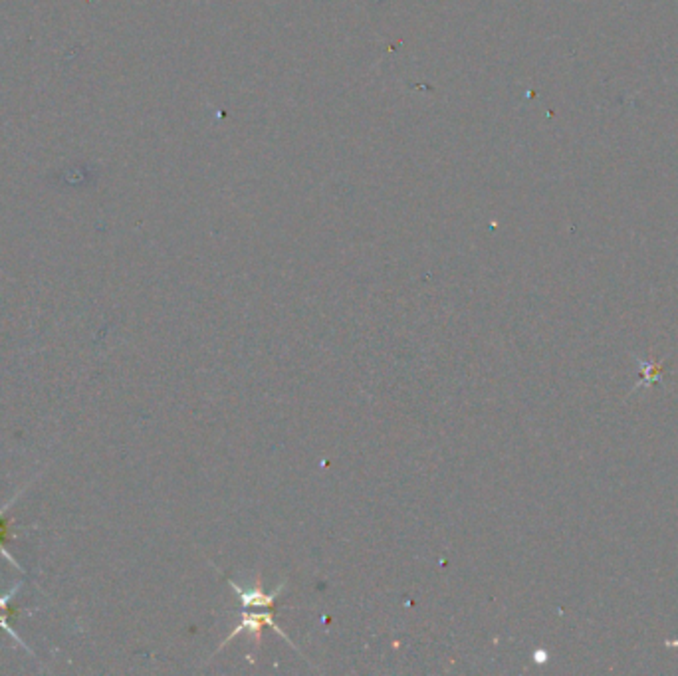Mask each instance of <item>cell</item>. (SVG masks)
<instances>
[{"mask_svg": "<svg viewBox=\"0 0 678 676\" xmlns=\"http://www.w3.org/2000/svg\"><path fill=\"white\" fill-rule=\"evenodd\" d=\"M264 625L270 627L274 632H278V635H280L282 639L288 640V643L292 645V639H290L288 635H286V632H284L280 627H278V623L274 621L272 613H240L238 625L234 627V629L229 632V637H226V639L222 640V645L219 647V651H221V648H224L226 645H229V640H232L234 637L240 635V632H250V635H254L256 639H260V631H262ZM292 647H294V645H292Z\"/></svg>", "mask_w": 678, "mask_h": 676, "instance_id": "6da1fadb", "label": "cell"}, {"mask_svg": "<svg viewBox=\"0 0 678 676\" xmlns=\"http://www.w3.org/2000/svg\"><path fill=\"white\" fill-rule=\"evenodd\" d=\"M229 585L234 589V593L238 595L242 607H270L272 603H276L278 597H280V593L286 589V582H282L280 585H278L274 589V592L264 593V589H262V583H260V579H258L256 585L252 587V589H245L242 585H238L237 582H232V579H229Z\"/></svg>", "mask_w": 678, "mask_h": 676, "instance_id": "7a4b0ae2", "label": "cell"}, {"mask_svg": "<svg viewBox=\"0 0 678 676\" xmlns=\"http://www.w3.org/2000/svg\"><path fill=\"white\" fill-rule=\"evenodd\" d=\"M20 585H22V583H16L14 587L8 589V593L0 595V611H3V613H11V615H19V611H16V609L12 611V609H11V601L14 600L16 593H19Z\"/></svg>", "mask_w": 678, "mask_h": 676, "instance_id": "3957f363", "label": "cell"}, {"mask_svg": "<svg viewBox=\"0 0 678 676\" xmlns=\"http://www.w3.org/2000/svg\"><path fill=\"white\" fill-rule=\"evenodd\" d=\"M8 617H11V613H3V611H0V629L6 631L8 635H11V637L16 640V643H19L20 647H24V648H26V651L32 653V651H30V647H28V645H24V640L19 637V632H16V631H14L11 625H8V623H6V619H8Z\"/></svg>", "mask_w": 678, "mask_h": 676, "instance_id": "277c9868", "label": "cell"}, {"mask_svg": "<svg viewBox=\"0 0 678 676\" xmlns=\"http://www.w3.org/2000/svg\"><path fill=\"white\" fill-rule=\"evenodd\" d=\"M4 537H6V530H0V556H4L8 561H11V563H12V567H16L19 571H24L20 563H19V559H16V558L12 556V553L4 548Z\"/></svg>", "mask_w": 678, "mask_h": 676, "instance_id": "5b68a950", "label": "cell"}]
</instances>
